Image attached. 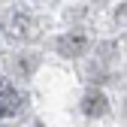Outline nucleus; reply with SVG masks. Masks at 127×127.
I'll return each instance as SVG.
<instances>
[{
    "label": "nucleus",
    "mask_w": 127,
    "mask_h": 127,
    "mask_svg": "<svg viewBox=\"0 0 127 127\" xmlns=\"http://www.w3.org/2000/svg\"><path fill=\"white\" fill-rule=\"evenodd\" d=\"M21 94L18 88H15L12 82H0V118H12V115H18V109H21Z\"/></svg>",
    "instance_id": "1"
},
{
    "label": "nucleus",
    "mask_w": 127,
    "mask_h": 127,
    "mask_svg": "<svg viewBox=\"0 0 127 127\" xmlns=\"http://www.w3.org/2000/svg\"><path fill=\"white\" fill-rule=\"evenodd\" d=\"M106 109H109V103H106V97L100 91H88L85 94V100H82V112L85 115L97 118V115H106Z\"/></svg>",
    "instance_id": "2"
},
{
    "label": "nucleus",
    "mask_w": 127,
    "mask_h": 127,
    "mask_svg": "<svg viewBox=\"0 0 127 127\" xmlns=\"http://www.w3.org/2000/svg\"><path fill=\"white\" fill-rule=\"evenodd\" d=\"M85 49V36H67L61 39V52L64 55H73V52H82Z\"/></svg>",
    "instance_id": "3"
}]
</instances>
